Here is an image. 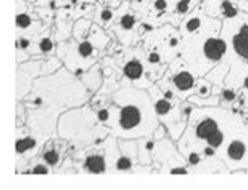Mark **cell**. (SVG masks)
Wrapping results in <instances>:
<instances>
[{
    "mask_svg": "<svg viewBox=\"0 0 248 190\" xmlns=\"http://www.w3.org/2000/svg\"><path fill=\"white\" fill-rule=\"evenodd\" d=\"M222 38L228 44V50L237 60L248 61V14L227 19L222 27Z\"/></svg>",
    "mask_w": 248,
    "mask_h": 190,
    "instance_id": "cell-1",
    "label": "cell"
},
{
    "mask_svg": "<svg viewBox=\"0 0 248 190\" xmlns=\"http://www.w3.org/2000/svg\"><path fill=\"white\" fill-rule=\"evenodd\" d=\"M202 52L210 61H218L228 52V44L222 37H209L202 44Z\"/></svg>",
    "mask_w": 248,
    "mask_h": 190,
    "instance_id": "cell-2",
    "label": "cell"
},
{
    "mask_svg": "<svg viewBox=\"0 0 248 190\" xmlns=\"http://www.w3.org/2000/svg\"><path fill=\"white\" fill-rule=\"evenodd\" d=\"M140 122V111L134 106H125L121 111L120 125L125 130H132Z\"/></svg>",
    "mask_w": 248,
    "mask_h": 190,
    "instance_id": "cell-3",
    "label": "cell"
},
{
    "mask_svg": "<svg viewBox=\"0 0 248 190\" xmlns=\"http://www.w3.org/2000/svg\"><path fill=\"white\" fill-rule=\"evenodd\" d=\"M227 154H228L229 159H232V160H240V159H243V156L246 155V145H244V142H240V140L232 142L228 145Z\"/></svg>",
    "mask_w": 248,
    "mask_h": 190,
    "instance_id": "cell-4",
    "label": "cell"
},
{
    "mask_svg": "<svg viewBox=\"0 0 248 190\" xmlns=\"http://www.w3.org/2000/svg\"><path fill=\"white\" fill-rule=\"evenodd\" d=\"M216 130H218L217 128V124L213 120H205V121H202L200 125H198V128H197V135L200 139H208L209 136L213 135Z\"/></svg>",
    "mask_w": 248,
    "mask_h": 190,
    "instance_id": "cell-5",
    "label": "cell"
},
{
    "mask_svg": "<svg viewBox=\"0 0 248 190\" xmlns=\"http://www.w3.org/2000/svg\"><path fill=\"white\" fill-rule=\"evenodd\" d=\"M105 159L99 155H93L88 156L87 160H86V167H87L88 171L91 173H95V174H99V173H103L105 171Z\"/></svg>",
    "mask_w": 248,
    "mask_h": 190,
    "instance_id": "cell-6",
    "label": "cell"
},
{
    "mask_svg": "<svg viewBox=\"0 0 248 190\" xmlns=\"http://www.w3.org/2000/svg\"><path fill=\"white\" fill-rule=\"evenodd\" d=\"M175 84H176V87L179 88V90H188V88L193 86V76L188 74V72H181V74H178L175 76Z\"/></svg>",
    "mask_w": 248,
    "mask_h": 190,
    "instance_id": "cell-7",
    "label": "cell"
},
{
    "mask_svg": "<svg viewBox=\"0 0 248 190\" xmlns=\"http://www.w3.org/2000/svg\"><path fill=\"white\" fill-rule=\"evenodd\" d=\"M142 74V65H141L139 61H129L126 65H125V75L130 79H137L140 78Z\"/></svg>",
    "mask_w": 248,
    "mask_h": 190,
    "instance_id": "cell-8",
    "label": "cell"
},
{
    "mask_svg": "<svg viewBox=\"0 0 248 190\" xmlns=\"http://www.w3.org/2000/svg\"><path fill=\"white\" fill-rule=\"evenodd\" d=\"M206 142H208L209 145L217 148V147H220L222 144V142H224V135H222V132H220V130H216L213 135H210L208 139H206Z\"/></svg>",
    "mask_w": 248,
    "mask_h": 190,
    "instance_id": "cell-9",
    "label": "cell"
},
{
    "mask_svg": "<svg viewBox=\"0 0 248 190\" xmlns=\"http://www.w3.org/2000/svg\"><path fill=\"white\" fill-rule=\"evenodd\" d=\"M93 52H94V45L90 41H84V42H81L80 45H79V54L83 56V57L91 56Z\"/></svg>",
    "mask_w": 248,
    "mask_h": 190,
    "instance_id": "cell-10",
    "label": "cell"
},
{
    "mask_svg": "<svg viewBox=\"0 0 248 190\" xmlns=\"http://www.w3.org/2000/svg\"><path fill=\"white\" fill-rule=\"evenodd\" d=\"M31 25V18L27 14H18L16 15V26L19 29H27Z\"/></svg>",
    "mask_w": 248,
    "mask_h": 190,
    "instance_id": "cell-11",
    "label": "cell"
},
{
    "mask_svg": "<svg viewBox=\"0 0 248 190\" xmlns=\"http://www.w3.org/2000/svg\"><path fill=\"white\" fill-rule=\"evenodd\" d=\"M156 110L159 114H166L170 111V103H168L167 99H159L157 103H156Z\"/></svg>",
    "mask_w": 248,
    "mask_h": 190,
    "instance_id": "cell-12",
    "label": "cell"
},
{
    "mask_svg": "<svg viewBox=\"0 0 248 190\" xmlns=\"http://www.w3.org/2000/svg\"><path fill=\"white\" fill-rule=\"evenodd\" d=\"M134 22H136V19H134L133 16L126 14V15H124L121 18V26L124 27V29L129 30V29H132V27L134 26Z\"/></svg>",
    "mask_w": 248,
    "mask_h": 190,
    "instance_id": "cell-13",
    "label": "cell"
},
{
    "mask_svg": "<svg viewBox=\"0 0 248 190\" xmlns=\"http://www.w3.org/2000/svg\"><path fill=\"white\" fill-rule=\"evenodd\" d=\"M44 158H45V160L49 164H56V163L59 162V154L56 151H47Z\"/></svg>",
    "mask_w": 248,
    "mask_h": 190,
    "instance_id": "cell-14",
    "label": "cell"
},
{
    "mask_svg": "<svg viewBox=\"0 0 248 190\" xmlns=\"http://www.w3.org/2000/svg\"><path fill=\"white\" fill-rule=\"evenodd\" d=\"M190 3H191V0H179L176 4V10L181 14L187 13L188 8H190Z\"/></svg>",
    "mask_w": 248,
    "mask_h": 190,
    "instance_id": "cell-15",
    "label": "cell"
},
{
    "mask_svg": "<svg viewBox=\"0 0 248 190\" xmlns=\"http://www.w3.org/2000/svg\"><path fill=\"white\" fill-rule=\"evenodd\" d=\"M130 166H132V163L127 158H120L117 162V169L118 170H127L130 169Z\"/></svg>",
    "mask_w": 248,
    "mask_h": 190,
    "instance_id": "cell-16",
    "label": "cell"
},
{
    "mask_svg": "<svg viewBox=\"0 0 248 190\" xmlns=\"http://www.w3.org/2000/svg\"><path fill=\"white\" fill-rule=\"evenodd\" d=\"M52 48H53V44H52V41L49 40V38H44L40 42V49L42 52H50Z\"/></svg>",
    "mask_w": 248,
    "mask_h": 190,
    "instance_id": "cell-17",
    "label": "cell"
},
{
    "mask_svg": "<svg viewBox=\"0 0 248 190\" xmlns=\"http://www.w3.org/2000/svg\"><path fill=\"white\" fill-rule=\"evenodd\" d=\"M155 8L159 10V11H163L164 8H167V0H156L155 1Z\"/></svg>",
    "mask_w": 248,
    "mask_h": 190,
    "instance_id": "cell-18",
    "label": "cell"
},
{
    "mask_svg": "<svg viewBox=\"0 0 248 190\" xmlns=\"http://www.w3.org/2000/svg\"><path fill=\"white\" fill-rule=\"evenodd\" d=\"M222 96H224V99H225V101H233L236 95L232 90H225V91L222 93Z\"/></svg>",
    "mask_w": 248,
    "mask_h": 190,
    "instance_id": "cell-19",
    "label": "cell"
},
{
    "mask_svg": "<svg viewBox=\"0 0 248 190\" xmlns=\"http://www.w3.org/2000/svg\"><path fill=\"white\" fill-rule=\"evenodd\" d=\"M27 147H26V142L25 140H18L16 142V152H23V151H26Z\"/></svg>",
    "mask_w": 248,
    "mask_h": 190,
    "instance_id": "cell-20",
    "label": "cell"
},
{
    "mask_svg": "<svg viewBox=\"0 0 248 190\" xmlns=\"http://www.w3.org/2000/svg\"><path fill=\"white\" fill-rule=\"evenodd\" d=\"M33 173L34 174H47V169L42 164H38L37 167H34Z\"/></svg>",
    "mask_w": 248,
    "mask_h": 190,
    "instance_id": "cell-21",
    "label": "cell"
},
{
    "mask_svg": "<svg viewBox=\"0 0 248 190\" xmlns=\"http://www.w3.org/2000/svg\"><path fill=\"white\" fill-rule=\"evenodd\" d=\"M101 18H102V20L108 22V20L113 18V13H111V11H108V10H105V11H102Z\"/></svg>",
    "mask_w": 248,
    "mask_h": 190,
    "instance_id": "cell-22",
    "label": "cell"
},
{
    "mask_svg": "<svg viewBox=\"0 0 248 190\" xmlns=\"http://www.w3.org/2000/svg\"><path fill=\"white\" fill-rule=\"evenodd\" d=\"M29 45H30V41L26 40V38H20L18 42H16V47L18 48H23V49H26V48H29Z\"/></svg>",
    "mask_w": 248,
    "mask_h": 190,
    "instance_id": "cell-23",
    "label": "cell"
},
{
    "mask_svg": "<svg viewBox=\"0 0 248 190\" xmlns=\"http://www.w3.org/2000/svg\"><path fill=\"white\" fill-rule=\"evenodd\" d=\"M188 162L191 163V164H197V163H200V155L198 154H191V155L188 156Z\"/></svg>",
    "mask_w": 248,
    "mask_h": 190,
    "instance_id": "cell-24",
    "label": "cell"
},
{
    "mask_svg": "<svg viewBox=\"0 0 248 190\" xmlns=\"http://www.w3.org/2000/svg\"><path fill=\"white\" fill-rule=\"evenodd\" d=\"M98 118H99L101 121H106V120L108 118V110H99V113H98Z\"/></svg>",
    "mask_w": 248,
    "mask_h": 190,
    "instance_id": "cell-25",
    "label": "cell"
},
{
    "mask_svg": "<svg viewBox=\"0 0 248 190\" xmlns=\"http://www.w3.org/2000/svg\"><path fill=\"white\" fill-rule=\"evenodd\" d=\"M23 140H25V142H26L27 149L33 148L34 145H35V142H34L33 139H30V137H26V139H23Z\"/></svg>",
    "mask_w": 248,
    "mask_h": 190,
    "instance_id": "cell-26",
    "label": "cell"
},
{
    "mask_svg": "<svg viewBox=\"0 0 248 190\" xmlns=\"http://www.w3.org/2000/svg\"><path fill=\"white\" fill-rule=\"evenodd\" d=\"M203 152H205V155L212 156V155H213V154H215V147L209 145V147H206V148L203 149Z\"/></svg>",
    "mask_w": 248,
    "mask_h": 190,
    "instance_id": "cell-27",
    "label": "cell"
},
{
    "mask_svg": "<svg viewBox=\"0 0 248 190\" xmlns=\"http://www.w3.org/2000/svg\"><path fill=\"white\" fill-rule=\"evenodd\" d=\"M148 60L151 61V63H157L160 59H159V54L157 53H151L149 54V59H148Z\"/></svg>",
    "mask_w": 248,
    "mask_h": 190,
    "instance_id": "cell-28",
    "label": "cell"
},
{
    "mask_svg": "<svg viewBox=\"0 0 248 190\" xmlns=\"http://www.w3.org/2000/svg\"><path fill=\"white\" fill-rule=\"evenodd\" d=\"M239 6L244 8V10H247L248 11V0H239V3H237Z\"/></svg>",
    "mask_w": 248,
    "mask_h": 190,
    "instance_id": "cell-29",
    "label": "cell"
},
{
    "mask_svg": "<svg viewBox=\"0 0 248 190\" xmlns=\"http://www.w3.org/2000/svg\"><path fill=\"white\" fill-rule=\"evenodd\" d=\"M187 171L185 169H175L172 170V174H186Z\"/></svg>",
    "mask_w": 248,
    "mask_h": 190,
    "instance_id": "cell-30",
    "label": "cell"
},
{
    "mask_svg": "<svg viewBox=\"0 0 248 190\" xmlns=\"http://www.w3.org/2000/svg\"><path fill=\"white\" fill-rule=\"evenodd\" d=\"M166 98H168V99H170V98H172V93L167 91V93H166Z\"/></svg>",
    "mask_w": 248,
    "mask_h": 190,
    "instance_id": "cell-31",
    "label": "cell"
},
{
    "mask_svg": "<svg viewBox=\"0 0 248 190\" xmlns=\"http://www.w3.org/2000/svg\"><path fill=\"white\" fill-rule=\"evenodd\" d=\"M244 86H246V87H248V78L246 79V81H244Z\"/></svg>",
    "mask_w": 248,
    "mask_h": 190,
    "instance_id": "cell-32",
    "label": "cell"
}]
</instances>
